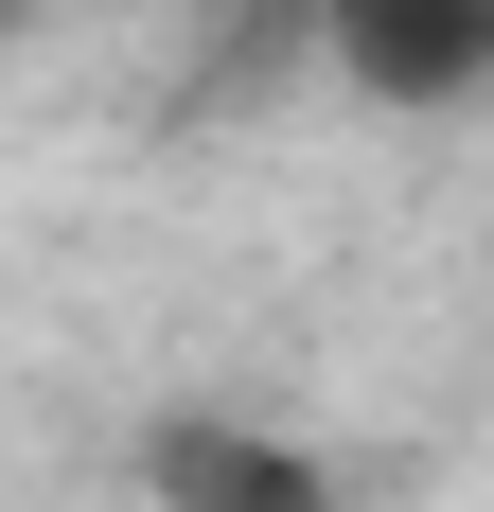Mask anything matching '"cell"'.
<instances>
[{"instance_id":"1","label":"cell","mask_w":494,"mask_h":512,"mask_svg":"<svg viewBox=\"0 0 494 512\" xmlns=\"http://www.w3.org/2000/svg\"><path fill=\"white\" fill-rule=\"evenodd\" d=\"M318 36H336L353 89H389V106L494 89V0H318Z\"/></svg>"},{"instance_id":"2","label":"cell","mask_w":494,"mask_h":512,"mask_svg":"<svg viewBox=\"0 0 494 512\" xmlns=\"http://www.w3.org/2000/svg\"><path fill=\"white\" fill-rule=\"evenodd\" d=\"M142 495L159 512H336V477L300 460V442H265V424H159Z\"/></svg>"}]
</instances>
